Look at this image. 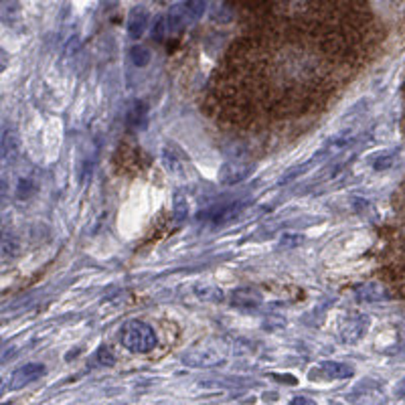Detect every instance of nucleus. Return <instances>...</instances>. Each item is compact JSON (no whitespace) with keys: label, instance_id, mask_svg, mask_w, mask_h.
Returning <instances> with one entry per match:
<instances>
[{"label":"nucleus","instance_id":"f257e3e1","mask_svg":"<svg viewBox=\"0 0 405 405\" xmlns=\"http://www.w3.org/2000/svg\"><path fill=\"white\" fill-rule=\"evenodd\" d=\"M122 345L132 350V353H150L158 345L155 328L140 320H130L126 322L122 332H120Z\"/></svg>","mask_w":405,"mask_h":405},{"label":"nucleus","instance_id":"f03ea898","mask_svg":"<svg viewBox=\"0 0 405 405\" xmlns=\"http://www.w3.org/2000/svg\"><path fill=\"white\" fill-rule=\"evenodd\" d=\"M162 162L169 169V173L176 174V176H187L189 174V160L183 155V150H178L173 144H166L162 150Z\"/></svg>","mask_w":405,"mask_h":405},{"label":"nucleus","instance_id":"7ed1b4c3","mask_svg":"<svg viewBox=\"0 0 405 405\" xmlns=\"http://www.w3.org/2000/svg\"><path fill=\"white\" fill-rule=\"evenodd\" d=\"M243 209V205L239 203H233V205H223V207H213V209H207L205 213L199 215V219H205L213 225H223V223H229L233 221L239 213Z\"/></svg>","mask_w":405,"mask_h":405},{"label":"nucleus","instance_id":"20e7f679","mask_svg":"<svg viewBox=\"0 0 405 405\" xmlns=\"http://www.w3.org/2000/svg\"><path fill=\"white\" fill-rule=\"evenodd\" d=\"M250 173H251L250 162H241V160L229 162V164H225L223 171H221V183H223V185H235V183L243 180Z\"/></svg>","mask_w":405,"mask_h":405},{"label":"nucleus","instance_id":"39448f33","mask_svg":"<svg viewBox=\"0 0 405 405\" xmlns=\"http://www.w3.org/2000/svg\"><path fill=\"white\" fill-rule=\"evenodd\" d=\"M126 124L130 130L140 132L148 126V108L144 101H134L132 108L128 110V118H126Z\"/></svg>","mask_w":405,"mask_h":405},{"label":"nucleus","instance_id":"423d86ee","mask_svg":"<svg viewBox=\"0 0 405 405\" xmlns=\"http://www.w3.org/2000/svg\"><path fill=\"white\" fill-rule=\"evenodd\" d=\"M146 24H148V10L142 6H136L128 17V35L132 39H140L146 31Z\"/></svg>","mask_w":405,"mask_h":405},{"label":"nucleus","instance_id":"0eeeda50","mask_svg":"<svg viewBox=\"0 0 405 405\" xmlns=\"http://www.w3.org/2000/svg\"><path fill=\"white\" fill-rule=\"evenodd\" d=\"M19 150H20L19 134H17L13 128H6V130L2 132V148H0L2 160H4V162H10L13 158L19 156Z\"/></svg>","mask_w":405,"mask_h":405},{"label":"nucleus","instance_id":"6e6552de","mask_svg":"<svg viewBox=\"0 0 405 405\" xmlns=\"http://www.w3.org/2000/svg\"><path fill=\"white\" fill-rule=\"evenodd\" d=\"M43 373H45V367L39 363H29V365L20 367L19 371H15V375H13V387L29 385L31 381L43 377Z\"/></svg>","mask_w":405,"mask_h":405},{"label":"nucleus","instance_id":"1a4fd4ad","mask_svg":"<svg viewBox=\"0 0 405 405\" xmlns=\"http://www.w3.org/2000/svg\"><path fill=\"white\" fill-rule=\"evenodd\" d=\"M0 15H2L4 24L15 27L20 19L19 2H17V0H2V4H0Z\"/></svg>","mask_w":405,"mask_h":405},{"label":"nucleus","instance_id":"9d476101","mask_svg":"<svg viewBox=\"0 0 405 405\" xmlns=\"http://www.w3.org/2000/svg\"><path fill=\"white\" fill-rule=\"evenodd\" d=\"M232 302L235 306H246V308H250V306H257L260 302H262V296L255 292V290H237L235 294H233Z\"/></svg>","mask_w":405,"mask_h":405},{"label":"nucleus","instance_id":"9b49d317","mask_svg":"<svg viewBox=\"0 0 405 405\" xmlns=\"http://www.w3.org/2000/svg\"><path fill=\"white\" fill-rule=\"evenodd\" d=\"M189 19V13H187V8L185 6H174L173 10L169 13V17H166V24H169V31L171 33H178L183 27H185V22Z\"/></svg>","mask_w":405,"mask_h":405},{"label":"nucleus","instance_id":"f8f14e48","mask_svg":"<svg viewBox=\"0 0 405 405\" xmlns=\"http://www.w3.org/2000/svg\"><path fill=\"white\" fill-rule=\"evenodd\" d=\"M0 250H2V257H4V260L17 257L20 251L19 237L13 235V233L4 232V235H2V243H0Z\"/></svg>","mask_w":405,"mask_h":405},{"label":"nucleus","instance_id":"ddd939ff","mask_svg":"<svg viewBox=\"0 0 405 405\" xmlns=\"http://www.w3.org/2000/svg\"><path fill=\"white\" fill-rule=\"evenodd\" d=\"M37 191V183L33 176H22L17 183V197L19 199H29L31 194Z\"/></svg>","mask_w":405,"mask_h":405},{"label":"nucleus","instance_id":"4468645a","mask_svg":"<svg viewBox=\"0 0 405 405\" xmlns=\"http://www.w3.org/2000/svg\"><path fill=\"white\" fill-rule=\"evenodd\" d=\"M322 371L327 373V377L330 379H339V377H350L353 375V369L347 365H336V363H325Z\"/></svg>","mask_w":405,"mask_h":405},{"label":"nucleus","instance_id":"2eb2a0df","mask_svg":"<svg viewBox=\"0 0 405 405\" xmlns=\"http://www.w3.org/2000/svg\"><path fill=\"white\" fill-rule=\"evenodd\" d=\"M185 8H187L189 19L191 20L201 19V17H203V13H205V8H207V0H187Z\"/></svg>","mask_w":405,"mask_h":405},{"label":"nucleus","instance_id":"dca6fc26","mask_svg":"<svg viewBox=\"0 0 405 405\" xmlns=\"http://www.w3.org/2000/svg\"><path fill=\"white\" fill-rule=\"evenodd\" d=\"M94 363L97 367H110L116 363V357H114V353L110 350L108 347H101L97 348V353L94 355Z\"/></svg>","mask_w":405,"mask_h":405},{"label":"nucleus","instance_id":"f3484780","mask_svg":"<svg viewBox=\"0 0 405 405\" xmlns=\"http://www.w3.org/2000/svg\"><path fill=\"white\" fill-rule=\"evenodd\" d=\"M130 59H132V63H134L136 67H144L150 61V51L146 47H134L130 51Z\"/></svg>","mask_w":405,"mask_h":405},{"label":"nucleus","instance_id":"a211bd4d","mask_svg":"<svg viewBox=\"0 0 405 405\" xmlns=\"http://www.w3.org/2000/svg\"><path fill=\"white\" fill-rule=\"evenodd\" d=\"M393 164V156H389V155H385V156H381V158H377V162L373 164L377 171H383V169H387V166H391Z\"/></svg>","mask_w":405,"mask_h":405},{"label":"nucleus","instance_id":"6ab92c4d","mask_svg":"<svg viewBox=\"0 0 405 405\" xmlns=\"http://www.w3.org/2000/svg\"><path fill=\"white\" fill-rule=\"evenodd\" d=\"M164 27H169V24H166V19L162 20H158V22H156V29H155V39L156 41H160L162 39V37H164Z\"/></svg>","mask_w":405,"mask_h":405},{"label":"nucleus","instance_id":"aec40b11","mask_svg":"<svg viewBox=\"0 0 405 405\" xmlns=\"http://www.w3.org/2000/svg\"><path fill=\"white\" fill-rule=\"evenodd\" d=\"M397 393H399V395H405V379L397 385Z\"/></svg>","mask_w":405,"mask_h":405}]
</instances>
